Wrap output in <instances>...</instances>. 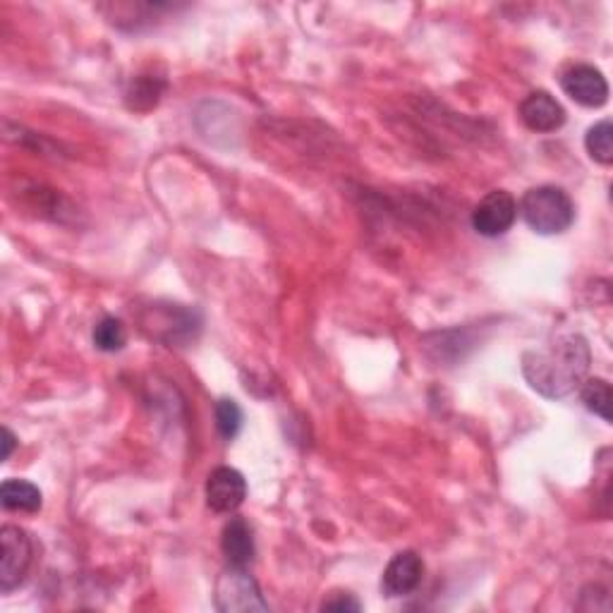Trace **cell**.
Segmentation results:
<instances>
[{
    "instance_id": "8fae6325",
    "label": "cell",
    "mask_w": 613,
    "mask_h": 613,
    "mask_svg": "<svg viewBox=\"0 0 613 613\" xmlns=\"http://www.w3.org/2000/svg\"><path fill=\"white\" fill-rule=\"evenodd\" d=\"M221 549L228 565H235V569H247L254 561V537L245 518L228 520L221 535Z\"/></svg>"
},
{
    "instance_id": "8992f818",
    "label": "cell",
    "mask_w": 613,
    "mask_h": 613,
    "mask_svg": "<svg viewBox=\"0 0 613 613\" xmlns=\"http://www.w3.org/2000/svg\"><path fill=\"white\" fill-rule=\"evenodd\" d=\"M561 87L585 108H601L609 101V82L595 65H575L561 77Z\"/></svg>"
},
{
    "instance_id": "30bf717a",
    "label": "cell",
    "mask_w": 613,
    "mask_h": 613,
    "mask_svg": "<svg viewBox=\"0 0 613 613\" xmlns=\"http://www.w3.org/2000/svg\"><path fill=\"white\" fill-rule=\"evenodd\" d=\"M520 120H523L532 132H557L565 123V108L549 91H532V94L520 103Z\"/></svg>"
},
{
    "instance_id": "6da1fadb",
    "label": "cell",
    "mask_w": 613,
    "mask_h": 613,
    "mask_svg": "<svg viewBox=\"0 0 613 613\" xmlns=\"http://www.w3.org/2000/svg\"><path fill=\"white\" fill-rule=\"evenodd\" d=\"M592 353L580 333L559 335L549 348L523 355V374L527 384L547 398H565L583 384Z\"/></svg>"
},
{
    "instance_id": "7a4b0ae2",
    "label": "cell",
    "mask_w": 613,
    "mask_h": 613,
    "mask_svg": "<svg viewBox=\"0 0 613 613\" xmlns=\"http://www.w3.org/2000/svg\"><path fill=\"white\" fill-rule=\"evenodd\" d=\"M525 224L539 235L565 233L575 221V206L565 190L557 184H539L525 192L520 202Z\"/></svg>"
},
{
    "instance_id": "d6986e66",
    "label": "cell",
    "mask_w": 613,
    "mask_h": 613,
    "mask_svg": "<svg viewBox=\"0 0 613 613\" xmlns=\"http://www.w3.org/2000/svg\"><path fill=\"white\" fill-rule=\"evenodd\" d=\"M15 446H17V438H15V434L8 430H3V460H8L10 456H13V450H15Z\"/></svg>"
},
{
    "instance_id": "5bb4252c",
    "label": "cell",
    "mask_w": 613,
    "mask_h": 613,
    "mask_svg": "<svg viewBox=\"0 0 613 613\" xmlns=\"http://www.w3.org/2000/svg\"><path fill=\"white\" fill-rule=\"evenodd\" d=\"M580 398L589 412H595L597 418L604 422H611V405H613V393L609 381L604 379H587L580 388Z\"/></svg>"
},
{
    "instance_id": "277c9868",
    "label": "cell",
    "mask_w": 613,
    "mask_h": 613,
    "mask_svg": "<svg viewBox=\"0 0 613 613\" xmlns=\"http://www.w3.org/2000/svg\"><path fill=\"white\" fill-rule=\"evenodd\" d=\"M34 544L25 529L3 525L0 529V592L8 595L27 580Z\"/></svg>"
},
{
    "instance_id": "52a82bcc",
    "label": "cell",
    "mask_w": 613,
    "mask_h": 613,
    "mask_svg": "<svg viewBox=\"0 0 613 613\" xmlns=\"http://www.w3.org/2000/svg\"><path fill=\"white\" fill-rule=\"evenodd\" d=\"M247 499V482L235 468H216L206 480V503L214 513H233Z\"/></svg>"
},
{
    "instance_id": "2e32d148",
    "label": "cell",
    "mask_w": 613,
    "mask_h": 613,
    "mask_svg": "<svg viewBox=\"0 0 613 613\" xmlns=\"http://www.w3.org/2000/svg\"><path fill=\"white\" fill-rule=\"evenodd\" d=\"M127 343V329L120 319L103 317L94 327V345L103 353H118Z\"/></svg>"
},
{
    "instance_id": "4fadbf2b",
    "label": "cell",
    "mask_w": 613,
    "mask_h": 613,
    "mask_svg": "<svg viewBox=\"0 0 613 613\" xmlns=\"http://www.w3.org/2000/svg\"><path fill=\"white\" fill-rule=\"evenodd\" d=\"M164 87L166 82L164 79H158L156 75H140L132 79L130 89L125 91V99H127V106L132 111H152L161 94H164Z\"/></svg>"
},
{
    "instance_id": "3957f363",
    "label": "cell",
    "mask_w": 613,
    "mask_h": 613,
    "mask_svg": "<svg viewBox=\"0 0 613 613\" xmlns=\"http://www.w3.org/2000/svg\"><path fill=\"white\" fill-rule=\"evenodd\" d=\"M216 609L224 613H252V611H266V604L261 597V589L257 580L247 573V569H228L218 575L216 580Z\"/></svg>"
},
{
    "instance_id": "ba28073f",
    "label": "cell",
    "mask_w": 613,
    "mask_h": 613,
    "mask_svg": "<svg viewBox=\"0 0 613 613\" xmlns=\"http://www.w3.org/2000/svg\"><path fill=\"white\" fill-rule=\"evenodd\" d=\"M422 577L424 561L420 553L400 551L388 561L384 577H381V589H384V595L391 599L408 597L422 585Z\"/></svg>"
},
{
    "instance_id": "ac0fdd59",
    "label": "cell",
    "mask_w": 613,
    "mask_h": 613,
    "mask_svg": "<svg viewBox=\"0 0 613 613\" xmlns=\"http://www.w3.org/2000/svg\"><path fill=\"white\" fill-rule=\"evenodd\" d=\"M321 611H362V604L353 595H335L323 601Z\"/></svg>"
},
{
    "instance_id": "7c38bea8",
    "label": "cell",
    "mask_w": 613,
    "mask_h": 613,
    "mask_svg": "<svg viewBox=\"0 0 613 613\" xmlns=\"http://www.w3.org/2000/svg\"><path fill=\"white\" fill-rule=\"evenodd\" d=\"M0 503L13 513H39L43 506V494L39 487L25 480H5L0 487Z\"/></svg>"
},
{
    "instance_id": "e0dca14e",
    "label": "cell",
    "mask_w": 613,
    "mask_h": 613,
    "mask_svg": "<svg viewBox=\"0 0 613 613\" xmlns=\"http://www.w3.org/2000/svg\"><path fill=\"white\" fill-rule=\"evenodd\" d=\"M216 430L226 438V442H233V438L240 434L242 410L235 400L224 398L216 403Z\"/></svg>"
},
{
    "instance_id": "5b68a950",
    "label": "cell",
    "mask_w": 613,
    "mask_h": 613,
    "mask_svg": "<svg viewBox=\"0 0 613 613\" xmlns=\"http://www.w3.org/2000/svg\"><path fill=\"white\" fill-rule=\"evenodd\" d=\"M518 218V202L511 192L494 190L482 196L472 212V228L484 238H499L513 228Z\"/></svg>"
},
{
    "instance_id": "9a60e30c",
    "label": "cell",
    "mask_w": 613,
    "mask_h": 613,
    "mask_svg": "<svg viewBox=\"0 0 613 613\" xmlns=\"http://www.w3.org/2000/svg\"><path fill=\"white\" fill-rule=\"evenodd\" d=\"M587 154L592 156L597 164L611 166L613 164V125L611 120H601L587 130L585 137Z\"/></svg>"
},
{
    "instance_id": "9c48e42d",
    "label": "cell",
    "mask_w": 613,
    "mask_h": 613,
    "mask_svg": "<svg viewBox=\"0 0 613 613\" xmlns=\"http://www.w3.org/2000/svg\"><path fill=\"white\" fill-rule=\"evenodd\" d=\"M144 329L166 343H182L194 335L196 327L194 311L184 309L180 305H168L166 309L154 307L152 319H144Z\"/></svg>"
}]
</instances>
